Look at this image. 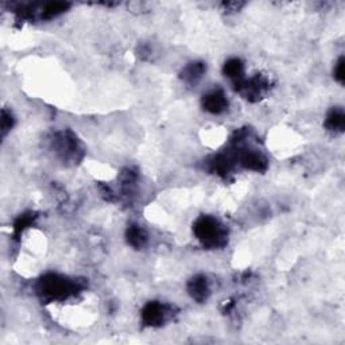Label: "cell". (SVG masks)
Here are the masks:
<instances>
[{
  "instance_id": "cell-3",
  "label": "cell",
  "mask_w": 345,
  "mask_h": 345,
  "mask_svg": "<svg viewBox=\"0 0 345 345\" xmlns=\"http://www.w3.org/2000/svg\"><path fill=\"white\" fill-rule=\"evenodd\" d=\"M165 318V308L161 304L151 302L143 309V320L147 325H158Z\"/></svg>"
},
{
  "instance_id": "cell-9",
  "label": "cell",
  "mask_w": 345,
  "mask_h": 345,
  "mask_svg": "<svg viewBox=\"0 0 345 345\" xmlns=\"http://www.w3.org/2000/svg\"><path fill=\"white\" fill-rule=\"evenodd\" d=\"M328 125L332 129H341L344 127V115L338 111H333L328 116Z\"/></svg>"
},
{
  "instance_id": "cell-7",
  "label": "cell",
  "mask_w": 345,
  "mask_h": 345,
  "mask_svg": "<svg viewBox=\"0 0 345 345\" xmlns=\"http://www.w3.org/2000/svg\"><path fill=\"white\" fill-rule=\"evenodd\" d=\"M204 73V66L200 63H193L190 66H187L183 73V79L189 81V83H197L201 79V76Z\"/></svg>"
},
{
  "instance_id": "cell-6",
  "label": "cell",
  "mask_w": 345,
  "mask_h": 345,
  "mask_svg": "<svg viewBox=\"0 0 345 345\" xmlns=\"http://www.w3.org/2000/svg\"><path fill=\"white\" fill-rule=\"evenodd\" d=\"M146 237L147 236H146L145 231L141 227H137V225H132L128 229V241L133 247H142L145 244Z\"/></svg>"
},
{
  "instance_id": "cell-5",
  "label": "cell",
  "mask_w": 345,
  "mask_h": 345,
  "mask_svg": "<svg viewBox=\"0 0 345 345\" xmlns=\"http://www.w3.org/2000/svg\"><path fill=\"white\" fill-rule=\"evenodd\" d=\"M190 293L193 295V298H195V300L202 301L204 298H206V295L209 293L206 279L195 278L190 285Z\"/></svg>"
},
{
  "instance_id": "cell-4",
  "label": "cell",
  "mask_w": 345,
  "mask_h": 345,
  "mask_svg": "<svg viewBox=\"0 0 345 345\" xmlns=\"http://www.w3.org/2000/svg\"><path fill=\"white\" fill-rule=\"evenodd\" d=\"M241 162L244 165V167L247 169H251V170H263L266 167V161L263 158L262 155L256 154V153H247V154L243 157Z\"/></svg>"
},
{
  "instance_id": "cell-1",
  "label": "cell",
  "mask_w": 345,
  "mask_h": 345,
  "mask_svg": "<svg viewBox=\"0 0 345 345\" xmlns=\"http://www.w3.org/2000/svg\"><path fill=\"white\" fill-rule=\"evenodd\" d=\"M195 233L198 239L204 241V244L219 245L224 237V231L215 219L204 217L195 225Z\"/></svg>"
},
{
  "instance_id": "cell-2",
  "label": "cell",
  "mask_w": 345,
  "mask_h": 345,
  "mask_svg": "<svg viewBox=\"0 0 345 345\" xmlns=\"http://www.w3.org/2000/svg\"><path fill=\"white\" fill-rule=\"evenodd\" d=\"M227 99L223 92L220 91H215L212 93L205 96L204 99V105L205 108L208 109L209 112L212 113H220L223 112L225 108H227Z\"/></svg>"
},
{
  "instance_id": "cell-10",
  "label": "cell",
  "mask_w": 345,
  "mask_h": 345,
  "mask_svg": "<svg viewBox=\"0 0 345 345\" xmlns=\"http://www.w3.org/2000/svg\"><path fill=\"white\" fill-rule=\"evenodd\" d=\"M336 67H337L336 69V79L342 83V80H344V61H342V58L338 61V63H337Z\"/></svg>"
},
{
  "instance_id": "cell-8",
  "label": "cell",
  "mask_w": 345,
  "mask_h": 345,
  "mask_svg": "<svg viewBox=\"0 0 345 345\" xmlns=\"http://www.w3.org/2000/svg\"><path fill=\"white\" fill-rule=\"evenodd\" d=\"M243 73V65L239 59H231L225 65V75L232 79H240Z\"/></svg>"
}]
</instances>
